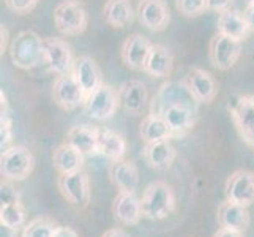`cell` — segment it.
<instances>
[{"label":"cell","mask_w":254,"mask_h":237,"mask_svg":"<svg viewBox=\"0 0 254 237\" xmlns=\"http://www.w3.org/2000/svg\"><path fill=\"white\" fill-rule=\"evenodd\" d=\"M216 32L227 35V37H231L234 40L243 41L248 37V32L251 30L247 19H245V14L229 8V10H224L218 14Z\"/></svg>","instance_id":"cell-23"},{"label":"cell","mask_w":254,"mask_h":237,"mask_svg":"<svg viewBox=\"0 0 254 237\" xmlns=\"http://www.w3.org/2000/svg\"><path fill=\"white\" fill-rule=\"evenodd\" d=\"M35 169V157L25 146H11L2 151L0 172L2 177L13 182H22Z\"/></svg>","instance_id":"cell-4"},{"label":"cell","mask_w":254,"mask_h":237,"mask_svg":"<svg viewBox=\"0 0 254 237\" xmlns=\"http://www.w3.org/2000/svg\"><path fill=\"white\" fill-rule=\"evenodd\" d=\"M152 43L141 33H131L120 48V57L124 65L134 72H144L145 62L152 49Z\"/></svg>","instance_id":"cell-13"},{"label":"cell","mask_w":254,"mask_h":237,"mask_svg":"<svg viewBox=\"0 0 254 237\" xmlns=\"http://www.w3.org/2000/svg\"><path fill=\"white\" fill-rule=\"evenodd\" d=\"M10 57L13 65L21 70H32L45 64V38L33 30L19 32L10 45Z\"/></svg>","instance_id":"cell-2"},{"label":"cell","mask_w":254,"mask_h":237,"mask_svg":"<svg viewBox=\"0 0 254 237\" xmlns=\"http://www.w3.org/2000/svg\"><path fill=\"white\" fill-rule=\"evenodd\" d=\"M120 106L131 116H141L148 106V92L144 82L131 79L119 89Z\"/></svg>","instance_id":"cell-15"},{"label":"cell","mask_w":254,"mask_h":237,"mask_svg":"<svg viewBox=\"0 0 254 237\" xmlns=\"http://www.w3.org/2000/svg\"><path fill=\"white\" fill-rule=\"evenodd\" d=\"M85 155L77 151L71 144H60L52 154V163L59 174H69L84 169Z\"/></svg>","instance_id":"cell-24"},{"label":"cell","mask_w":254,"mask_h":237,"mask_svg":"<svg viewBox=\"0 0 254 237\" xmlns=\"http://www.w3.org/2000/svg\"><path fill=\"white\" fill-rule=\"evenodd\" d=\"M216 220H218L220 228L245 233L248 230V226H250L248 207L226 199V203H223L220 207H218Z\"/></svg>","instance_id":"cell-20"},{"label":"cell","mask_w":254,"mask_h":237,"mask_svg":"<svg viewBox=\"0 0 254 237\" xmlns=\"http://www.w3.org/2000/svg\"><path fill=\"white\" fill-rule=\"evenodd\" d=\"M175 6L187 17H197L207 11L205 0H175Z\"/></svg>","instance_id":"cell-31"},{"label":"cell","mask_w":254,"mask_h":237,"mask_svg":"<svg viewBox=\"0 0 254 237\" xmlns=\"http://www.w3.org/2000/svg\"><path fill=\"white\" fill-rule=\"evenodd\" d=\"M226 199L250 207L254 203V172L239 169L232 172L224 185Z\"/></svg>","instance_id":"cell-12"},{"label":"cell","mask_w":254,"mask_h":237,"mask_svg":"<svg viewBox=\"0 0 254 237\" xmlns=\"http://www.w3.org/2000/svg\"><path fill=\"white\" fill-rule=\"evenodd\" d=\"M185 82L188 85L190 92L199 103L210 104L218 93V84L212 73H208L207 70L192 67L188 70L185 76Z\"/></svg>","instance_id":"cell-14"},{"label":"cell","mask_w":254,"mask_h":237,"mask_svg":"<svg viewBox=\"0 0 254 237\" xmlns=\"http://www.w3.org/2000/svg\"><path fill=\"white\" fill-rule=\"evenodd\" d=\"M87 95L73 73H65L56 78L52 84V100L59 108L65 111H73L79 106H84Z\"/></svg>","instance_id":"cell-8"},{"label":"cell","mask_w":254,"mask_h":237,"mask_svg":"<svg viewBox=\"0 0 254 237\" xmlns=\"http://www.w3.org/2000/svg\"><path fill=\"white\" fill-rule=\"evenodd\" d=\"M142 217L147 220L158 222L168 218L175 210V195L169 183L163 180L150 182L141 198Z\"/></svg>","instance_id":"cell-1"},{"label":"cell","mask_w":254,"mask_h":237,"mask_svg":"<svg viewBox=\"0 0 254 237\" xmlns=\"http://www.w3.org/2000/svg\"><path fill=\"white\" fill-rule=\"evenodd\" d=\"M54 237H79V234H77L73 228H69V226H62L60 225L57 228V231H56V236Z\"/></svg>","instance_id":"cell-36"},{"label":"cell","mask_w":254,"mask_h":237,"mask_svg":"<svg viewBox=\"0 0 254 237\" xmlns=\"http://www.w3.org/2000/svg\"><path fill=\"white\" fill-rule=\"evenodd\" d=\"M71 73L77 79V82L81 84V87L84 89L87 96H89L92 92H95L96 89H100V87L104 84L98 64H96L95 60L89 56L76 57Z\"/></svg>","instance_id":"cell-18"},{"label":"cell","mask_w":254,"mask_h":237,"mask_svg":"<svg viewBox=\"0 0 254 237\" xmlns=\"http://www.w3.org/2000/svg\"><path fill=\"white\" fill-rule=\"evenodd\" d=\"M103 19L114 29H125L134 21V11L129 0H106Z\"/></svg>","instance_id":"cell-25"},{"label":"cell","mask_w":254,"mask_h":237,"mask_svg":"<svg viewBox=\"0 0 254 237\" xmlns=\"http://www.w3.org/2000/svg\"><path fill=\"white\" fill-rule=\"evenodd\" d=\"M156 114H160L168 122L174 136H183L194 125L196 109L187 106V104L174 103V104H166L160 111H156Z\"/></svg>","instance_id":"cell-16"},{"label":"cell","mask_w":254,"mask_h":237,"mask_svg":"<svg viewBox=\"0 0 254 237\" xmlns=\"http://www.w3.org/2000/svg\"><path fill=\"white\" fill-rule=\"evenodd\" d=\"M139 133H141V138L145 144L161 141V139L174 138L172 130L168 125V122H166L160 114H156V112H148L147 116L142 119Z\"/></svg>","instance_id":"cell-28"},{"label":"cell","mask_w":254,"mask_h":237,"mask_svg":"<svg viewBox=\"0 0 254 237\" xmlns=\"http://www.w3.org/2000/svg\"><path fill=\"white\" fill-rule=\"evenodd\" d=\"M71 46L62 38H45V65L56 76L71 73L74 64Z\"/></svg>","instance_id":"cell-10"},{"label":"cell","mask_w":254,"mask_h":237,"mask_svg":"<svg viewBox=\"0 0 254 237\" xmlns=\"http://www.w3.org/2000/svg\"><path fill=\"white\" fill-rule=\"evenodd\" d=\"M142 155L145 158L147 164L152 169L161 171L171 168V164L174 163L175 157H177V151L172 146L171 139H161V141L155 143H147L144 146Z\"/></svg>","instance_id":"cell-22"},{"label":"cell","mask_w":254,"mask_h":237,"mask_svg":"<svg viewBox=\"0 0 254 237\" xmlns=\"http://www.w3.org/2000/svg\"><path fill=\"white\" fill-rule=\"evenodd\" d=\"M174 57L169 48L164 45H153L144 67V73L152 78H168L172 73Z\"/></svg>","instance_id":"cell-26"},{"label":"cell","mask_w":254,"mask_h":237,"mask_svg":"<svg viewBox=\"0 0 254 237\" xmlns=\"http://www.w3.org/2000/svg\"><path fill=\"white\" fill-rule=\"evenodd\" d=\"M109 177L119 191L127 193H136L139 188V180H141L137 166L124 158L119 161H112L109 168Z\"/></svg>","instance_id":"cell-21"},{"label":"cell","mask_w":254,"mask_h":237,"mask_svg":"<svg viewBox=\"0 0 254 237\" xmlns=\"http://www.w3.org/2000/svg\"><path fill=\"white\" fill-rule=\"evenodd\" d=\"M0 203H2V206L21 203V193L16 188L13 180L3 179L0 183Z\"/></svg>","instance_id":"cell-32"},{"label":"cell","mask_w":254,"mask_h":237,"mask_svg":"<svg viewBox=\"0 0 254 237\" xmlns=\"http://www.w3.org/2000/svg\"><path fill=\"white\" fill-rule=\"evenodd\" d=\"M247 3L248 5H254V0H247Z\"/></svg>","instance_id":"cell-42"},{"label":"cell","mask_w":254,"mask_h":237,"mask_svg":"<svg viewBox=\"0 0 254 237\" xmlns=\"http://www.w3.org/2000/svg\"><path fill=\"white\" fill-rule=\"evenodd\" d=\"M8 10L16 14H29L40 3V0H3Z\"/></svg>","instance_id":"cell-33"},{"label":"cell","mask_w":254,"mask_h":237,"mask_svg":"<svg viewBox=\"0 0 254 237\" xmlns=\"http://www.w3.org/2000/svg\"><path fill=\"white\" fill-rule=\"evenodd\" d=\"M231 117L242 141L254 149V95H240L232 101Z\"/></svg>","instance_id":"cell-9"},{"label":"cell","mask_w":254,"mask_h":237,"mask_svg":"<svg viewBox=\"0 0 254 237\" xmlns=\"http://www.w3.org/2000/svg\"><path fill=\"white\" fill-rule=\"evenodd\" d=\"M0 135H2V151L6 149L8 143L11 141L13 136V128H11V120L8 117V112H2V128H0Z\"/></svg>","instance_id":"cell-34"},{"label":"cell","mask_w":254,"mask_h":237,"mask_svg":"<svg viewBox=\"0 0 254 237\" xmlns=\"http://www.w3.org/2000/svg\"><path fill=\"white\" fill-rule=\"evenodd\" d=\"M207 3V10L208 11H218L221 13L224 10H229L232 6L234 0H205Z\"/></svg>","instance_id":"cell-35"},{"label":"cell","mask_w":254,"mask_h":237,"mask_svg":"<svg viewBox=\"0 0 254 237\" xmlns=\"http://www.w3.org/2000/svg\"><path fill=\"white\" fill-rule=\"evenodd\" d=\"M242 54V41L234 40L227 35L216 32L208 43V59L216 70L227 72L231 70Z\"/></svg>","instance_id":"cell-7"},{"label":"cell","mask_w":254,"mask_h":237,"mask_svg":"<svg viewBox=\"0 0 254 237\" xmlns=\"http://www.w3.org/2000/svg\"><path fill=\"white\" fill-rule=\"evenodd\" d=\"M27 223H29L27 212H25V209L21 203L0 206V225L19 231L21 228H24Z\"/></svg>","instance_id":"cell-30"},{"label":"cell","mask_w":254,"mask_h":237,"mask_svg":"<svg viewBox=\"0 0 254 237\" xmlns=\"http://www.w3.org/2000/svg\"><path fill=\"white\" fill-rule=\"evenodd\" d=\"M98 152L111 161H119L127 154V141L117 131L111 128H100Z\"/></svg>","instance_id":"cell-27"},{"label":"cell","mask_w":254,"mask_h":237,"mask_svg":"<svg viewBox=\"0 0 254 237\" xmlns=\"http://www.w3.org/2000/svg\"><path fill=\"white\" fill-rule=\"evenodd\" d=\"M243 14H245V19H247L248 25H250V30L254 32V5H247Z\"/></svg>","instance_id":"cell-37"},{"label":"cell","mask_w":254,"mask_h":237,"mask_svg":"<svg viewBox=\"0 0 254 237\" xmlns=\"http://www.w3.org/2000/svg\"><path fill=\"white\" fill-rule=\"evenodd\" d=\"M213 237H243V233L239 231H232V230H226V228H220Z\"/></svg>","instance_id":"cell-38"},{"label":"cell","mask_w":254,"mask_h":237,"mask_svg":"<svg viewBox=\"0 0 254 237\" xmlns=\"http://www.w3.org/2000/svg\"><path fill=\"white\" fill-rule=\"evenodd\" d=\"M0 237H17V231L13 228L0 225Z\"/></svg>","instance_id":"cell-40"},{"label":"cell","mask_w":254,"mask_h":237,"mask_svg":"<svg viewBox=\"0 0 254 237\" xmlns=\"http://www.w3.org/2000/svg\"><path fill=\"white\" fill-rule=\"evenodd\" d=\"M98 138H100L98 127L82 124V125H74L66 131L65 143L76 147L77 151L82 152L85 157H95V155H100Z\"/></svg>","instance_id":"cell-19"},{"label":"cell","mask_w":254,"mask_h":237,"mask_svg":"<svg viewBox=\"0 0 254 237\" xmlns=\"http://www.w3.org/2000/svg\"><path fill=\"white\" fill-rule=\"evenodd\" d=\"M0 33H2V54L6 51V38H8V32L5 29V25H2V29H0Z\"/></svg>","instance_id":"cell-41"},{"label":"cell","mask_w":254,"mask_h":237,"mask_svg":"<svg viewBox=\"0 0 254 237\" xmlns=\"http://www.w3.org/2000/svg\"><path fill=\"white\" fill-rule=\"evenodd\" d=\"M57 187L68 204H71L77 209H84L89 206L92 199L90 179L89 174L84 169L69 174H60V177L57 180Z\"/></svg>","instance_id":"cell-5"},{"label":"cell","mask_w":254,"mask_h":237,"mask_svg":"<svg viewBox=\"0 0 254 237\" xmlns=\"http://www.w3.org/2000/svg\"><path fill=\"white\" fill-rule=\"evenodd\" d=\"M112 214L125 226L139 225L142 218L141 199L136 196V193L119 191L112 201Z\"/></svg>","instance_id":"cell-17"},{"label":"cell","mask_w":254,"mask_h":237,"mask_svg":"<svg viewBox=\"0 0 254 237\" xmlns=\"http://www.w3.org/2000/svg\"><path fill=\"white\" fill-rule=\"evenodd\" d=\"M84 112L93 120H108L120 108L119 90L114 89L109 84H103L85 98Z\"/></svg>","instance_id":"cell-6"},{"label":"cell","mask_w":254,"mask_h":237,"mask_svg":"<svg viewBox=\"0 0 254 237\" xmlns=\"http://www.w3.org/2000/svg\"><path fill=\"white\" fill-rule=\"evenodd\" d=\"M137 21L150 32H163L171 22V11L164 0H139Z\"/></svg>","instance_id":"cell-11"},{"label":"cell","mask_w":254,"mask_h":237,"mask_svg":"<svg viewBox=\"0 0 254 237\" xmlns=\"http://www.w3.org/2000/svg\"><path fill=\"white\" fill-rule=\"evenodd\" d=\"M59 226L51 217H35L22 228L21 237H54Z\"/></svg>","instance_id":"cell-29"},{"label":"cell","mask_w":254,"mask_h":237,"mask_svg":"<svg viewBox=\"0 0 254 237\" xmlns=\"http://www.w3.org/2000/svg\"><path fill=\"white\" fill-rule=\"evenodd\" d=\"M54 24L65 37H77L89 25V13L81 0H64L54 10Z\"/></svg>","instance_id":"cell-3"},{"label":"cell","mask_w":254,"mask_h":237,"mask_svg":"<svg viewBox=\"0 0 254 237\" xmlns=\"http://www.w3.org/2000/svg\"><path fill=\"white\" fill-rule=\"evenodd\" d=\"M101 237H129L124 230H119V228H114V230H109L104 233Z\"/></svg>","instance_id":"cell-39"}]
</instances>
